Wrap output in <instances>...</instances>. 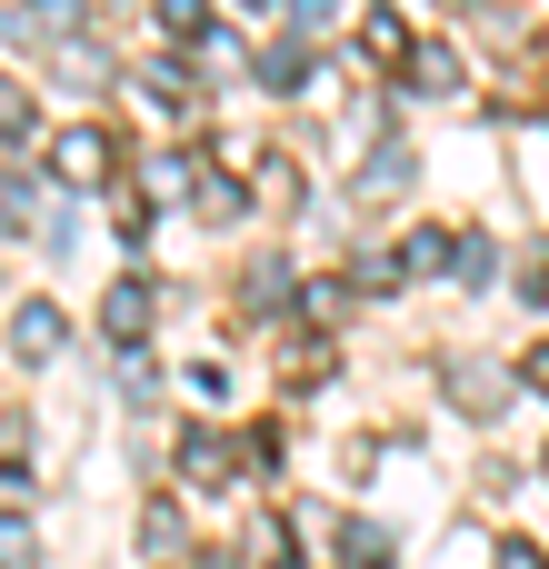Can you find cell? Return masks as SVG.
Returning <instances> with one entry per match:
<instances>
[{"label":"cell","mask_w":549,"mask_h":569,"mask_svg":"<svg viewBox=\"0 0 549 569\" xmlns=\"http://www.w3.org/2000/svg\"><path fill=\"white\" fill-rule=\"evenodd\" d=\"M100 160H110L100 130H70V140H60V170H70V180H100Z\"/></svg>","instance_id":"6da1fadb"},{"label":"cell","mask_w":549,"mask_h":569,"mask_svg":"<svg viewBox=\"0 0 549 569\" xmlns=\"http://www.w3.org/2000/svg\"><path fill=\"white\" fill-rule=\"evenodd\" d=\"M500 569H540V550H500Z\"/></svg>","instance_id":"277c9868"},{"label":"cell","mask_w":549,"mask_h":569,"mask_svg":"<svg viewBox=\"0 0 549 569\" xmlns=\"http://www.w3.org/2000/svg\"><path fill=\"white\" fill-rule=\"evenodd\" d=\"M50 350H60V310L30 300V310H20V360H50Z\"/></svg>","instance_id":"7a4b0ae2"},{"label":"cell","mask_w":549,"mask_h":569,"mask_svg":"<svg viewBox=\"0 0 549 569\" xmlns=\"http://www.w3.org/2000/svg\"><path fill=\"white\" fill-rule=\"evenodd\" d=\"M140 320H150V290H140V280L110 290V340H140Z\"/></svg>","instance_id":"3957f363"},{"label":"cell","mask_w":549,"mask_h":569,"mask_svg":"<svg viewBox=\"0 0 549 569\" xmlns=\"http://www.w3.org/2000/svg\"><path fill=\"white\" fill-rule=\"evenodd\" d=\"M530 380H540V390H549V350H530Z\"/></svg>","instance_id":"5b68a950"}]
</instances>
